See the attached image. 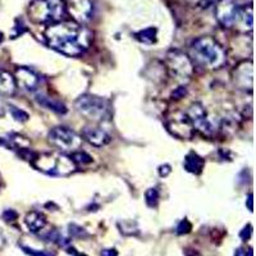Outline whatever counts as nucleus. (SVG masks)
Here are the masks:
<instances>
[{
  "mask_svg": "<svg viewBox=\"0 0 256 256\" xmlns=\"http://www.w3.org/2000/svg\"><path fill=\"white\" fill-rule=\"evenodd\" d=\"M46 42L52 49L67 56H78L90 48L92 32L74 20L50 24L45 31Z\"/></svg>",
  "mask_w": 256,
  "mask_h": 256,
  "instance_id": "nucleus-1",
  "label": "nucleus"
},
{
  "mask_svg": "<svg viewBox=\"0 0 256 256\" xmlns=\"http://www.w3.org/2000/svg\"><path fill=\"white\" fill-rule=\"evenodd\" d=\"M191 62L204 70H219L227 62V54L216 38L202 36L191 45Z\"/></svg>",
  "mask_w": 256,
  "mask_h": 256,
  "instance_id": "nucleus-2",
  "label": "nucleus"
},
{
  "mask_svg": "<svg viewBox=\"0 0 256 256\" xmlns=\"http://www.w3.org/2000/svg\"><path fill=\"white\" fill-rule=\"evenodd\" d=\"M32 166L38 170L49 176H56V177H66L70 173L74 172L76 164L72 158L66 155L64 152H52L38 154L32 158Z\"/></svg>",
  "mask_w": 256,
  "mask_h": 256,
  "instance_id": "nucleus-3",
  "label": "nucleus"
},
{
  "mask_svg": "<svg viewBox=\"0 0 256 256\" xmlns=\"http://www.w3.org/2000/svg\"><path fill=\"white\" fill-rule=\"evenodd\" d=\"M67 14V6L64 0H35L28 6L31 20L40 24H58Z\"/></svg>",
  "mask_w": 256,
  "mask_h": 256,
  "instance_id": "nucleus-4",
  "label": "nucleus"
},
{
  "mask_svg": "<svg viewBox=\"0 0 256 256\" xmlns=\"http://www.w3.org/2000/svg\"><path fill=\"white\" fill-rule=\"evenodd\" d=\"M76 109L84 118L92 122L108 120L112 116L110 105L108 100L95 95H82L76 100Z\"/></svg>",
  "mask_w": 256,
  "mask_h": 256,
  "instance_id": "nucleus-5",
  "label": "nucleus"
},
{
  "mask_svg": "<svg viewBox=\"0 0 256 256\" xmlns=\"http://www.w3.org/2000/svg\"><path fill=\"white\" fill-rule=\"evenodd\" d=\"M166 66L169 76L178 82H186L194 74V64L191 59L178 50H172L166 54Z\"/></svg>",
  "mask_w": 256,
  "mask_h": 256,
  "instance_id": "nucleus-6",
  "label": "nucleus"
},
{
  "mask_svg": "<svg viewBox=\"0 0 256 256\" xmlns=\"http://www.w3.org/2000/svg\"><path fill=\"white\" fill-rule=\"evenodd\" d=\"M49 142L52 144L54 148H59L60 152H78V148L82 145V138L78 134L72 131L70 128L63 127H54L52 131L49 132Z\"/></svg>",
  "mask_w": 256,
  "mask_h": 256,
  "instance_id": "nucleus-7",
  "label": "nucleus"
},
{
  "mask_svg": "<svg viewBox=\"0 0 256 256\" xmlns=\"http://www.w3.org/2000/svg\"><path fill=\"white\" fill-rule=\"evenodd\" d=\"M187 116H188L194 128L198 130V132H201L202 134H206V136H212L214 134H216L218 128L220 127L219 120H212L208 116L204 105L201 104V102H194L190 106Z\"/></svg>",
  "mask_w": 256,
  "mask_h": 256,
  "instance_id": "nucleus-8",
  "label": "nucleus"
},
{
  "mask_svg": "<svg viewBox=\"0 0 256 256\" xmlns=\"http://www.w3.org/2000/svg\"><path fill=\"white\" fill-rule=\"evenodd\" d=\"M240 14V6L234 0H219L216 6V17L219 24L226 28L236 26Z\"/></svg>",
  "mask_w": 256,
  "mask_h": 256,
  "instance_id": "nucleus-9",
  "label": "nucleus"
},
{
  "mask_svg": "<svg viewBox=\"0 0 256 256\" xmlns=\"http://www.w3.org/2000/svg\"><path fill=\"white\" fill-rule=\"evenodd\" d=\"M166 127L174 136L180 137V138H191L194 136V130H195L188 116L182 112H176L172 116H169Z\"/></svg>",
  "mask_w": 256,
  "mask_h": 256,
  "instance_id": "nucleus-10",
  "label": "nucleus"
},
{
  "mask_svg": "<svg viewBox=\"0 0 256 256\" xmlns=\"http://www.w3.org/2000/svg\"><path fill=\"white\" fill-rule=\"evenodd\" d=\"M233 82L237 88L244 91H252L254 68L252 62H242L233 70Z\"/></svg>",
  "mask_w": 256,
  "mask_h": 256,
  "instance_id": "nucleus-11",
  "label": "nucleus"
},
{
  "mask_svg": "<svg viewBox=\"0 0 256 256\" xmlns=\"http://www.w3.org/2000/svg\"><path fill=\"white\" fill-rule=\"evenodd\" d=\"M67 6V12L77 24H84L92 17V3L91 0H70Z\"/></svg>",
  "mask_w": 256,
  "mask_h": 256,
  "instance_id": "nucleus-12",
  "label": "nucleus"
},
{
  "mask_svg": "<svg viewBox=\"0 0 256 256\" xmlns=\"http://www.w3.org/2000/svg\"><path fill=\"white\" fill-rule=\"evenodd\" d=\"M81 137H84V140L88 141L91 145L96 146V148L108 145L112 141V137L102 128L96 127V126H86V127H84Z\"/></svg>",
  "mask_w": 256,
  "mask_h": 256,
  "instance_id": "nucleus-13",
  "label": "nucleus"
},
{
  "mask_svg": "<svg viewBox=\"0 0 256 256\" xmlns=\"http://www.w3.org/2000/svg\"><path fill=\"white\" fill-rule=\"evenodd\" d=\"M16 84H18L20 88L27 91H35L40 84V78L35 72H32L28 68H18L16 72Z\"/></svg>",
  "mask_w": 256,
  "mask_h": 256,
  "instance_id": "nucleus-14",
  "label": "nucleus"
},
{
  "mask_svg": "<svg viewBox=\"0 0 256 256\" xmlns=\"http://www.w3.org/2000/svg\"><path fill=\"white\" fill-rule=\"evenodd\" d=\"M234 28L244 32L252 30V6H244V8H240V14Z\"/></svg>",
  "mask_w": 256,
  "mask_h": 256,
  "instance_id": "nucleus-15",
  "label": "nucleus"
},
{
  "mask_svg": "<svg viewBox=\"0 0 256 256\" xmlns=\"http://www.w3.org/2000/svg\"><path fill=\"white\" fill-rule=\"evenodd\" d=\"M16 80L14 77L6 70H0V96L13 95L16 91Z\"/></svg>",
  "mask_w": 256,
  "mask_h": 256,
  "instance_id": "nucleus-16",
  "label": "nucleus"
},
{
  "mask_svg": "<svg viewBox=\"0 0 256 256\" xmlns=\"http://www.w3.org/2000/svg\"><path fill=\"white\" fill-rule=\"evenodd\" d=\"M204 159L198 156L196 152H190L188 155H186L184 162V169L192 174H200L204 169Z\"/></svg>",
  "mask_w": 256,
  "mask_h": 256,
  "instance_id": "nucleus-17",
  "label": "nucleus"
},
{
  "mask_svg": "<svg viewBox=\"0 0 256 256\" xmlns=\"http://www.w3.org/2000/svg\"><path fill=\"white\" fill-rule=\"evenodd\" d=\"M26 224L31 232H40L46 226V218L44 214L38 212H31L26 216Z\"/></svg>",
  "mask_w": 256,
  "mask_h": 256,
  "instance_id": "nucleus-18",
  "label": "nucleus"
},
{
  "mask_svg": "<svg viewBox=\"0 0 256 256\" xmlns=\"http://www.w3.org/2000/svg\"><path fill=\"white\" fill-rule=\"evenodd\" d=\"M36 100L38 102V104H41L42 106H45V108L48 109H52V110L56 112V113H66V112H67L66 105L62 104L58 100H54L52 98H49V96L38 95Z\"/></svg>",
  "mask_w": 256,
  "mask_h": 256,
  "instance_id": "nucleus-19",
  "label": "nucleus"
},
{
  "mask_svg": "<svg viewBox=\"0 0 256 256\" xmlns=\"http://www.w3.org/2000/svg\"><path fill=\"white\" fill-rule=\"evenodd\" d=\"M155 35H156V30L155 28H146L136 34L137 40H140L144 44H152L155 42Z\"/></svg>",
  "mask_w": 256,
  "mask_h": 256,
  "instance_id": "nucleus-20",
  "label": "nucleus"
},
{
  "mask_svg": "<svg viewBox=\"0 0 256 256\" xmlns=\"http://www.w3.org/2000/svg\"><path fill=\"white\" fill-rule=\"evenodd\" d=\"M146 204L150 208H155L159 201V191L156 188H148L145 194Z\"/></svg>",
  "mask_w": 256,
  "mask_h": 256,
  "instance_id": "nucleus-21",
  "label": "nucleus"
},
{
  "mask_svg": "<svg viewBox=\"0 0 256 256\" xmlns=\"http://www.w3.org/2000/svg\"><path fill=\"white\" fill-rule=\"evenodd\" d=\"M70 158H72V160L74 162V164H86V163H91L92 162V158L88 154H86L84 152H73L72 155H70Z\"/></svg>",
  "mask_w": 256,
  "mask_h": 256,
  "instance_id": "nucleus-22",
  "label": "nucleus"
},
{
  "mask_svg": "<svg viewBox=\"0 0 256 256\" xmlns=\"http://www.w3.org/2000/svg\"><path fill=\"white\" fill-rule=\"evenodd\" d=\"M10 113H12L13 118L18 122H26L28 120V114L26 112L20 110V109L16 108V106H10Z\"/></svg>",
  "mask_w": 256,
  "mask_h": 256,
  "instance_id": "nucleus-23",
  "label": "nucleus"
},
{
  "mask_svg": "<svg viewBox=\"0 0 256 256\" xmlns=\"http://www.w3.org/2000/svg\"><path fill=\"white\" fill-rule=\"evenodd\" d=\"M191 228H192L191 223H190L187 219H184V220L178 224L177 233H178V234H184V233H188L190 230H191Z\"/></svg>",
  "mask_w": 256,
  "mask_h": 256,
  "instance_id": "nucleus-24",
  "label": "nucleus"
},
{
  "mask_svg": "<svg viewBox=\"0 0 256 256\" xmlns=\"http://www.w3.org/2000/svg\"><path fill=\"white\" fill-rule=\"evenodd\" d=\"M251 234H252V226H250V224L246 226V227L241 230V233H240V236H241V238L244 240V241H248L251 237Z\"/></svg>",
  "mask_w": 256,
  "mask_h": 256,
  "instance_id": "nucleus-25",
  "label": "nucleus"
},
{
  "mask_svg": "<svg viewBox=\"0 0 256 256\" xmlns=\"http://www.w3.org/2000/svg\"><path fill=\"white\" fill-rule=\"evenodd\" d=\"M70 234H72V236L81 237L82 234H84V228L77 227V226H74V224L70 226Z\"/></svg>",
  "mask_w": 256,
  "mask_h": 256,
  "instance_id": "nucleus-26",
  "label": "nucleus"
},
{
  "mask_svg": "<svg viewBox=\"0 0 256 256\" xmlns=\"http://www.w3.org/2000/svg\"><path fill=\"white\" fill-rule=\"evenodd\" d=\"M17 212H14V210H6V212H4L3 214V218L6 219V222H12L16 218H17Z\"/></svg>",
  "mask_w": 256,
  "mask_h": 256,
  "instance_id": "nucleus-27",
  "label": "nucleus"
},
{
  "mask_svg": "<svg viewBox=\"0 0 256 256\" xmlns=\"http://www.w3.org/2000/svg\"><path fill=\"white\" fill-rule=\"evenodd\" d=\"M234 256H252V248H248V250H246V248H237L236 252H234Z\"/></svg>",
  "mask_w": 256,
  "mask_h": 256,
  "instance_id": "nucleus-28",
  "label": "nucleus"
},
{
  "mask_svg": "<svg viewBox=\"0 0 256 256\" xmlns=\"http://www.w3.org/2000/svg\"><path fill=\"white\" fill-rule=\"evenodd\" d=\"M184 95H186V88H184V86H180V88H178L177 90L173 92V98H174V99H182Z\"/></svg>",
  "mask_w": 256,
  "mask_h": 256,
  "instance_id": "nucleus-29",
  "label": "nucleus"
},
{
  "mask_svg": "<svg viewBox=\"0 0 256 256\" xmlns=\"http://www.w3.org/2000/svg\"><path fill=\"white\" fill-rule=\"evenodd\" d=\"M24 250L26 251L27 254H30V255H32V256H50L49 254H45L44 251L32 250V248H24Z\"/></svg>",
  "mask_w": 256,
  "mask_h": 256,
  "instance_id": "nucleus-30",
  "label": "nucleus"
},
{
  "mask_svg": "<svg viewBox=\"0 0 256 256\" xmlns=\"http://www.w3.org/2000/svg\"><path fill=\"white\" fill-rule=\"evenodd\" d=\"M169 173H170V166H159V174L162 176V177H166V176H168Z\"/></svg>",
  "mask_w": 256,
  "mask_h": 256,
  "instance_id": "nucleus-31",
  "label": "nucleus"
},
{
  "mask_svg": "<svg viewBox=\"0 0 256 256\" xmlns=\"http://www.w3.org/2000/svg\"><path fill=\"white\" fill-rule=\"evenodd\" d=\"M102 256H118V251L116 248H106L102 251Z\"/></svg>",
  "mask_w": 256,
  "mask_h": 256,
  "instance_id": "nucleus-32",
  "label": "nucleus"
},
{
  "mask_svg": "<svg viewBox=\"0 0 256 256\" xmlns=\"http://www.w3.org/2000/svg\"><path fill=\"white\" fill-rule=\"evenodd\" d=\"M252 194H250V195H248V210H250V212H252V209H254V206H252Z\"/></svg>",
  "mask_w": 256,
  "mask_h": 256,
  "instance_id": "nucleus-33",
  "label": "nucleus"
},
{
  "mask_svg": "<svg viewBox=\"0 0 256 256\" xmlns=\"http://www.w3.org/2000/svg\"><path fill=\"white\" fill-rule=\"evenodd\" d=\"M68 252L73 254V256H88V255H84V254H80V252H76V251H74V250H70V251H68Z\"/></svg>",
  "mask_w": 256,
  "mask_h": 256,
  "instance_id": "nucleus-34",
  "label": "nucleus"
},
{
  "mask_svg": "<svg viewBox=\"0 0 256 256\" xmlns=\"http://www.w3.org/2000/svg\"><path fill=\"white\" fill-rule=\"evenodd\" d=\"M2 41H3V34L0 32V42H2Z\"/></svg>",
  "mask_w": 256,
  "mask_h": 256,
  "instance_id": "nucleus-35",
  "label": "nucleus"
}]
</instances>
